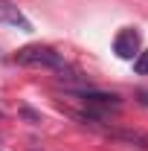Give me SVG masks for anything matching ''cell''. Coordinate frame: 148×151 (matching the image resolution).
I'll return each instance as SVG.
<instances>
[{
    "mask_svg": "<svg viewBox=\"0 0 148 151\" xmlns=\"http://www.w3.org/2000/svg\"><path fill=\"white\" fill-rule=\"evenodd\" d=\"M15 64H23V67H47V70H58L64 73L67 70V61L64 55L47 47V44H29V47H20L15 52Z\"/></svg>",
    "mask_w": 148,
    "mask_h": 151,
    "instance_id": "1",
    "label": "cell"
},
{
    "mask_svg": "<svg viewBox=\"0 0 148 151\" xmlns=\"http://www.w3.org/2000/svg\"><path fill=\"white\" fill-rule=\"evenodd\" d=\"M139 32L134 29V26H125V29H119L116 32V38H113V52L119 58H134V55H139Z\"/></svg>",
    "mask_w": 148,
    "mask_h": 151,
    "instance_id": "2",
    "label": "cell"
},
{
    "mask_svg": "<svg viewBox=\"0 0 148 151\" xmlns=\"http://www.w3.org/2000/svg\"><path fill=\"white\" fill-rule=\"evenodd\" d=\"M75 99H81L84 105H90V108H102V111H116L122 102H119V96L116 93H102V90H70Z\"/></svg>",
    "mask_w": 148,
    "mask_h": 151,
    "instance_id": "3",
    "label": "cell"
},
{
    "mask_svg": "<svg viewBox=\"0 0 148 151\" xmlns=\"http://www.w3.org/2000/svg\"><path fill=\"white\" fill-rule=\"evenodd\" d=\"M0 23H6L12 29H20V32H32L29 18L20 12L15 3H9V0H0Z\"/></svg>",
    "mask_w": 148,
    "mask_h": 151,
    "instance_id": "4",
    "label": "cell"
},
{
    "mask_svg": "<svg viewBox=\"0 0 148 151\" xmlns=\"http://www.w3.org/2000/svg\"><path fill=\"white\" fill-rule=\"evenodd\" d=\"M134 73L137 76H148V50H142L139 55L134 58Z\"/></svg>",
    "mask_w": 148,
    "mask_h": 151,
    "instance_id": "5",
    "label": "cell"
},
{
    "mask_svg": "<svg viewBox=\"0 0 148 151\" xmlns=\"http://www.w3.org/2000/svg\"><path fill=\"white\" fill-rule=\"evenodd\" d=\"M137 99H139V105H145V108H148V90H139Z\"/></svg>",
    "mask_w": 148,
    "mask_h": 151,
    "instance_id": "6",
    "label": "cell"
}]
</instances>
